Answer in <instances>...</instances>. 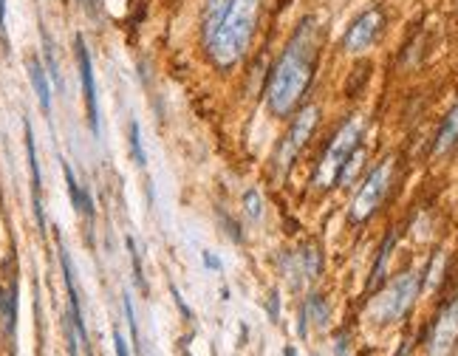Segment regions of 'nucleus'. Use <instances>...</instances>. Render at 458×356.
Here are the masks:
<instances>
[{
    "label": "nucleus",
    "instance_id": "nucleus-1",
    "mask_svg": "<svg viewBox=\"0 0 458 356\" xmlns=\"http://www.w3.org/2000/svg\"><path fill=\"white\" fill-rule=\"evenodd\" d=\"M314 45H317V26L314 20H303L300 29L294 31L291 43L280 54L272 80L266 88V99L275 116H289L294 105L303 99L305 88L312 83V59H314Z\"/></svg>",
    "mask_w": 458,
    "mask_h": 356
},
{
    "label": "nucleus",
    "instance_id": "nucleus-2",
    "mask_svg": "<svg viewBox=\"0 0 458 356\" xmlns=\"http://www.w3.org/2000/svg\"><path fill=\"white\" fill-rule=\"evenodd\" d=\"M258 17H261V0H229L226 3L221 23L204 37L209 59L218 68L223 71L233 68L249 51V43L258 29Z\"/></svg>",
    "mask_w": 458,
    "mask_h": 356
},
{
    "label": "nucleus",
    "instance_id": "nucleus-3",
    "mask_svg": "<svg viewBox=\"0 0 458 356\" xmlns=\"http://www.w3.org/2000/svg\"><path fill=\"white\" fill-rule=\"evenodd\" d=\"M419 289H422V277H419L416 271L399 274V277L391 283V286L373 300V306H370L373 320H376V322H399V320L410 311V306H413Z\"/></svg>",
    "mask_w": 458,
    "mask_h": 356
},
{
    "label": "nucleus",
    "instance_id": "nucleus-4",
    "mask_svg": "<svg viewBox=\"0 0 458 356\" xmlns=\"http://www.w3.org/2000/svg\"><path fill=\"white\" fill-rule=\"evenodd\" d=\"M359 136H362V124L356 119H351V122H345L340 127V133L331 138V145H328V150H326V156H323V162H320V167L314 173V184L317 187L326 190V187L337 184L348 156L359 148Z\"/></svg>",
    "mask_w": 458,
    "mask_h": 356
},
{
    "label": "nucleus",
    "instance_id": "nucleus-5",
    "mask_svg": "<svg viewBox=\"0 0 458 356\" xmlns=\"http://www.w3.org/2000/svg\"><path fill=\"white\" fill-rule=\"evenodd\" d=\"M391 173H394V162L391 159H385L376 170H370V176L365 178L362 190L356 192V198L351 204V221L359 224V221H368L373 215L376 206L382 204V198H385V192H388Z\"/></svg>",
    "mask_w": 458,
    "mask_h": 356
},
{
    "label": "nucleus",
    "instance_id": "nucleus-6",
    "mask_svg": "<svg viewBox=\"0 0 458 356\" xmlns=\"http://www.w3.org/2000/svg\"><path fill=\"white\" fill-rule=\"evenodd\" d=\"M455 342H458V294L438 314L430 342H427V350H430V356H450Z\"/></svg>",
    "mask_w": 458,
    "mask_h": 356
},
{
    "label": "nucleus",
    "instance_id": "nucleus-7",
    "mask_svg": "<svg viewBox=\"0 0 458 356\" xmlns=\"http://www.w3.org/2000/svg\"><path fill=\"white\" fill-rule=\"evenodd\" d=\"M317 119H320V111H317L314 105L303 108V111L294 116V124H291V130H289V136H286V141H283V148H280V156H277L280 167H289V164L294 162V156H297V153L303 150V145H305V138L312 136Z\"/></svg>",
    "mask_w": 458,
    "mask_h": 356
},
{
    "label": "nucleus",
    "instance_id": "nucleus-8",
    "mask_svg": "<svg viewBox=\"0 0 458 356\" xmlns=\"http://www.w3.org/2000/svg\"><path fill=\"white\" fill-rule=\"evenodd\" d=\"M379 29H382V12H379V9L365 12V15L356 17L354 26L348 29V34H345V40H342V48H345L348 54H359V51H365V48L376 40Z\"/></svg>",
    "mask_w": 458,
    "mask_h": 356
},
{
    "label": "nucleus",
    "instance_id": "nucleus-9",
    "mask_svg": "<svg viewBox=\"0 0 458 356\" xmlns=\"http://www.w3.org/2000/svg\"><path fill=\"white\" fill-rule=\"evenodd\" d=\"M76 62H80V80H83V91H85L88 122H91V130L99 133V105H97L94 65H91V54H88V48H85V40H83V37H76Z\"/></svg>",
    "mask_w": 458,
    "mask_h": 356
},
{
    "label": "nucleus",
    "instance_id": "nucleus-10",
    "mask_svg": "<svg viewBox=\"0 0 458 356\" xmlns=\"http://www.w3.org/2000/svg\"><path fill=\"white\" fill-rule=\"evenodd\" d=\"M26 153H29V167H32V195H34V218L37 227L46 229V212H43V201H40V190H43V176H40V162H37V148H34V133L32 124L26 122Z\"/></svg>",
    "mask_w": 458,
    "mask_h": 356
},
{
    "label": "nucleus",
    "instance_id": "nucleus-11",
    "mask_svg": "<svg viewBox=\"0 0 458 356\" xmlns=\"http://www.w3.org/2000/svg\"><path fill=\"white\" fill-rule=\"evenodd\" d=\"M26 68H29L32 88H34V94H37V99H40V108H43L46 113H51V88H48V80H46V71H43L40 59L32 57V59L26 62Z\"/></svg>",
    "mask_w": 458,
    "mask_h": 356
},
{
    "label": "nucleus",
    "instance_id": "nucleus-12",
    "mask_svg": "<svg viewBox=\"0 0 458 356\" xmlns=\"http://www.w3.org/2000/svg\"><path fill=\"white\" fill-rule=\"evenodd\" d=\"M62 173H65V184H68V195H71V204L76 212H83L85 218H94V204H91V195L80 187V181L74 178V170L68 164H62Z\"/></svg>",
    "mask_w": 458,
    "mask_h": 356
},
{
    "label": "nucleus",
    "instance_id": "nucleus-13",
    "mask_svg": "<svg viewBox=\"0 0 458 356\" xmlns=\"http://www.w3.org/2000/svg\"><path fill=\"white\" fill-rule=\"evenodd\" d=\"M452 145H458V105L444 116V124H441V130H438V136H436V153L441 156V153H447Z\"/></svg>",
    "mask_w": 458,
    "mask_h": 356
},
{
    "label": "nucleus",
    "instance_id": "nucleus-14",
    "mask_svg": "<svg viewBox=\"0 0 458 356\" xmlns=\"http://www.w3.org/2000/svg\"><path fill=\"white\" fill-rule=\"evenodd\" d=\"M0 317H4L6 334H15V325H18V283H12L9 292L0 289Z\"/></svg>",
    "mask_w": 458,
    "mask_h": 356
},
{
    "label": "nucleus",
    "instance_id": "nucleus-15",
    "mask_svg": "<svg viewBox=\"0 0 458 356\" xmlns=\"http://www.w3.org/2000/svg\"><path fill=\"white\" fill-rule=\"evenodd\" d=\"M394 243H396V235L391 232V235H388V241L382 243V249H379V257H376V263H373V271H370V280H368V289L379 286V283L385 280V269H388V260H391Z\"/></svg>",
    "mask_w": 458,
    "mask_h": 356
},
{
    "label": "nucleus",
    "instance_id": "nucleus-16",
    "mask_svg": "<svg viewBox=\"0 0 458 356\" xmlns=\"http://www.w3.org/2000/svg\"><path fill=\"white\" fill-rule=\"evenodd\" d=\"M303 314H305V317H312L320 328L328 325V306H326V300H323L320 294H312V297H309V303H305Z\"/></svg>",
    "mask_w": 458,
    "mask_h": 356
},
{
    "label": "nucleus",
    "instance_id": "nucleus-17",
    "mask_svg": "<svg viewBox=\"0 0 458 356\" xmlns=\"http://www.w3.org/2000/svg\"><path fill=\"white\" fill-rule=\"evenodd\" d=\"M226 3L229 0H207V12H204V37L221 23L223 12H226Z\"/></svg>",
    "mask_w": 458,
    "mask_h": 356
},
{
    "label": "nucleus",
    "instance_id": "nucleus-18",
    "mask_svg": "<svg viewBox=\"0 0 458 356\" xmlns=\"http://www.w3.org/2000/svg\"><path fill=\"white\" fill-rule=\"evenodd\" d=\"M362 162H365V150H359V148H356V150L348 156V162H345V167H342V173H340V178H337V181H340L342 187H348V184L356 178V173H359V167H362Z\"/></svg>",
    "mask_w": 458,
    "mask_h": 356
},
{
    "label": "nucleus",
    "instance_id": "nucleus-19",
    "mask_svg": "<svg viewBox=\"0 0 458 356\" xmlns=\"http://www.w3.org/2000/svg\"><path fill=\"white\" fill-rule=\"evenodd\" d=\"M300 266H303V274H305V277L314 280V277L320 274V252H317L314 246H305V249L300 252Z\"/></svg>",
    "mask_w": 458,
    "mask_h": 356
},
{
    "label": "nucleus",
    "instance_id": "nucleus-20",
    "mask_svg": "<svg viewBox=\"0 0 458 356\" xmlns=\"http://www.w3.org/2000/svg\"><path fill=\"white\" fill-rule=\"evenodd\" d=\"M130 153L136 159L139 167L147 164V156H144V148H141V130H139V122H130Z\"/></svg>",
    "mask_w": 458,
    "mask_h": 356
},
{
    "label": "nucleus",
    "instance_id": "nucleus-21",
    "mask_svg": "<svg viewBox=\"0 0 458 356\" xmlns=\"http://www.w3.org/2000/svg\"><path fill=\"white\" fill-rule=\"evenodd\" d=\"M244 212L252 218V221H261V215H263V204H261V195L255 192V190H249L247 195H244Z\"/></svg>",
    "mask_w": 458,
    "mask_h": 356
},
{
    "label": "nucleus",
    "instance_id": "nucleus-22",
    "mask_svg": "<svg viewBox=\"0 0 458 356\" xmlns=\"http://www.w3.org/2000/svg\"><path fill=\"white\" fill-rule=\"evenodd\" d=\"M122 306H125V317H127V325H130L133 345H136V350H141V342H139V325H136V314H133V300H130V294L122 297Z\"/></svg>",
    "mask_w": 458,
    "mask_h": 356
},
{
    "label": "nucleus",
    "instance_id": "nucleus-23",
    "mask_svg": "<svg viewBox=\"0 0 458 356\" xmlns=\"http://www.w3.org/2000/svg\"><path fill=\"white\" fill-rule=\"evenodd\" d=\"M127 252H130V260H133V277H136V286H139V289H144L141 260H139V252H136V243H133V238H127Z\"/></svg>",
    "mask_w": 458,
    "mask_h": 356
},
{
    "label": "nucleus",
    "instance_id": "nucleus-24",
    "mask_svg": "<svg viewBox=\"0 0 458 356\" xmlns=\"http://www.w3.org/2000/svg\"><path fill=\"white\" fill-rule=\"evenodd\" d=\"M46 37V34H43ZM46 59H48V68H51V80L57 83V85H62V80H60V68H57V59H54V45H51V40L46 37Z\"/></svg>",
    "mask_w": 458,
    "mask_h": 356
},
{
    "label": "nucleus",
    "instance_id": "nucleus-25",
    "mask_svg": "<svg viewBox=\"0 0 458 356\" xmlns=\"http://www.w3.org/2000/svg\"><path fill=\"white\" fill-rule=\"evenodd\" d=\"M113 348H116V356H130L127 353V342H125V336L119 331H113Z\"/></svg>",
    "mask_w": 458,
    "mask_h": 356
},
{
    "label": "nucleus",
    "instance_id": "nucleus-26",
    "mask_svg": "<svg viewBox=\"0 0 458 356\" xmlns=\"http://www.w3.org/2000/svg\"><path fill=\"white\" fill-rule=\"evenodd\" d=\"M204 263H207V269H221V260L212 252H204Z\"/></svg>",
    "mask_w": 458,
    "mask_h": 356
},
{
    "label": "nucleus",
    "instance_id": "nucleus-27",
    "mask_svg": "<svg viewBox=\"0 0 458 356\" xmlns=\"http://www.w3.org/2000/svg\"><path fill=\"white\" fill-rule=\"evenodd\" d=\"M337 356H351V350H348V339H345V336L337 339Z\"/></svg>",
    "mask_w": 458,
    "mask_h": 356
},
{
    "label": "nucleus",
    "instance_id": "nucleus-28",
    "mask_svg": "<svg viewBox=\"0 0 458 356\" xmlns=\"http://www.w3.org/2000/svg\"><path fill=\"white\" fill-rule=\"evenodd\" d=\"M0 34H6V0H0Z\"/></svg>",
    "mask_w": 458,
    "mask_h": 356
},
{
    "label": "nucleus",
    "instance_id": "nucleus-29",
    "mask_svg": "<svg viewBox=\"0 0 458 356\" xmlns=\"http://www.w3.org/2000/svg\"><path fill=\"white\" fill-rule=\"evenodd\" d=\"M277 292H272V300H269V314H272V320H277Z\"/></svg>",
    "mask_w": 458,
    "mask_h": 356
},
{
    "label": "nucleus",
    "instance_id": "nucleus-30",
    "mask_svg": "<svg viewBox=\"0 0 458 356\" xmlns=\"http://www.w3.org/2000/svg\"><path fill=\"white\" fill-rule=\"evenodd\" d=\"M283 356H297V350H294V348H291V345H289V348H286V350H283Z\"/></svg>",
    "mask_w": 458,
    "mask_h": 356
},
{
    "label": "nucleus",
    "instance_id": "nucleus-31",
    "mask_svg": "<svg viewBox=\"0 0 458 356\" xmlns=\"http://www.w3.org/2000/svg\"><path fill=\"white\" fill-rule=\"evenodd\" d=\"M187 356H190V353H187Z\"/></svg>",
    "mask_w": 458,
    "mask_h": 356
}]
</instances>
